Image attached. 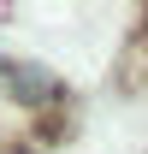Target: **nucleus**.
Here are the masks:
<instances>
[{"label":"nucleus","mask_w":148,"mask_h":154,"mask_svg":"<svg viewBox=\"0 0 148 154\" xmlns=\"http://www.w3.org/2000/svg\"><path fill=\"white\" fill-rule=\"evenodd\" d=\"M6 101H24L30 113H54V107L71 101V89H65L48 65H36V59H12V54H6Z\"/></svg>","instance_id":"obj_1"},{"label":"nucleus","mask_w":148,"mask_h":154,"mask_svg":"<svg viewBox=\"0 0 148 154\" xmlns=\"http://www.w3.org/2000/svg\"><path fill=\"white\" fill-rule=\"evenodd\" d=\"M0 101H6V54H0Z\"/></svg>","instance_id":"obj_2"}]
</instances>
